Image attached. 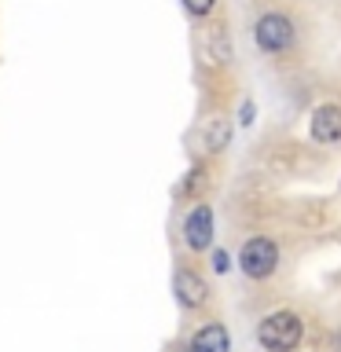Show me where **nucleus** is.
Returning <instances> with one entry per match:
<instances>
[{
	"label": "nucleus",
	"instance_id": "nucleus-1",
	"mask_svg": "<svg viewBox=\"0 0 341 352\" xmlns=\"http://www.w3.org/2000/svg\"><path fill=\"white\" fill-rule=\"evenodd\" d=\"M305 338V323L294 312H272L257 323V341L264 352H294Z\"/></svg>",
	"mask_w": 341,
	"mask_h": 352
},
{
	"label": "nucleus",
	"instance_id": "nucleus-2",
	"mask_svg": "<svg viewBox=\"0 0 341 352\" xmlns=\"http://www.w3.org/2000/svg\"><path fill=\"white\" fill-rule=\"evenodd\" d=\"M239 268L250 279H268V275L279 268V246L264 235H253L246 246L239 250Z\"/></svg>",
	"mask_w": 341,
	"mask_h": 352
},
{
	"label": "nucleus",
	"instance_id": "nucleus-3",
	"mask_svg": "<svg viewBox=\"0 0 341 352\" xmlns=\"http://www.w3.org/2000/svg\"><path fill=\"white\" fill-rule=\"evenodd\" d=\"M253 41H257L261 52L279 55L294 44V22L286 15H279V11H268V15H261L257 26H253Z\"/></svg>",
	"mask_w": 341,
	"mask_h": 352
},
{
	"label": "nucleus",
	"instance_id": "nucleus-4",
	"mask_svg": "<svg viewBox=\"0 0 341 352\" xmlns=\"http://www.w3.org/2000/svg\"><path fill=\"white\" fill-rule=\"evenodd\" d=\"M213 228H217V220H213V206H206V202H198L191 213L184 217V242L191 246L195 253H202L213 246Z\"/></svg>",
	"mask_w": 341,
	"mask_h": 352
},
{
	"label": "nucleus",
	"instance_id": "nucleus-5",
	"mask_svg": "<svg viewBox=\"0 0 341 352\" xmlns=\"http://www.w3.org/2000/svg\"><path fill=\"white\" fill-rule=\"evenodd\" d=\"M173 294H176V301H180L184 308H202L209 301L206 279L198 272H191V268H180L173 275Z\"/></svg>",
	"mask_w": 341,
	"mask_h": 352
},
{
	"label": "nucleus",
	"instance_id": "nucleus-6",
	"mask_svg": "<svg viewBox=\"0 0 341 352\" xmlns=\"http://www.w3.org/2000/svg\"><path fill=\"white\" fill-rule=\"evenodd\" d=\"M312 140L316 143H338L341 140V107L323 103L312 114Z\"/></svg>",
	"mask_w": 341,
	"mask_h": 352
},
{
	"label": "nucleus",
	"instance_id": "nucleus-7",
	"mask_svg": "<svg viewBox=\"0 0 341 352\" xmlns=\"http://www.w3.org/2000/svg\"><path fill=\"white\" fill-rule=\"evenodd\" d=\"M191 352H231V338L224 323H206L195 330L191 338Z\"/></svg>",
	"mask_w": 341,
	"mask_h": 352
},
{
	"label": "nucleus",
	"instance_id": "nucleus-8",
	"mask_svg": "<svg viewBox=\"0 0 341 352\" xmlns=\"http://www.w3.org/2000/svg\"><path fill=\"white\" fill-rule=\"evenodd\" d=\"M202 136H206V151L220 154V151L228 147V140H231V129H228V121L213 118V121H209V125H206V132H202Z\"/></svg>",
	"mask_w": 341,
	"mask_h": 352
},
{
	"label": "nucleus",
	"instance_id": "nucleus-9",
	"mask_svg": "<svg viewBox=\"0 0 341 352\" xmlns=\"http://www.w3.org/2000/svg\"><path fill=\"white\" fill-rule=\"evenodd\" d=\"M184 8H187V11H191V15H195V19H206V15H209V11H213V8H217V0H184Z\"/></svg>",
	"mask_w": 341,
	"mask_h": 352
},
{
	"label": "nucleus",
	"instance_id": "nucleus-10",
	"mask_svg": "<svg viewBox=\"0 0 341 352\" xmlns=\"http://www.w3.org/2000/svg\"><path fill=\"white\" fill-rule=\"evenodd\" d=\"M228 268H231V264H228V253H224V250H213V272L224 275Z\"/></svg>",
	"mask_w": 341,
	"mask_h": 352
},
{
	"label": "nucleus",
	"instance_id": "nucleus-11",
	"mask_svg": "<svg viewBox=\"0 0 341 352\" xmlns=\"http://www.w3.org/2000/svg\"><path fill=\"white\" fill-rule=\"evenodd\" d=\"M239 121H242V125H250V121H253V103H250V99L242 103V110H239Z\"/></svg>",
	"mask_w": 341,
	"mask_h": 352
}]
</instances>
